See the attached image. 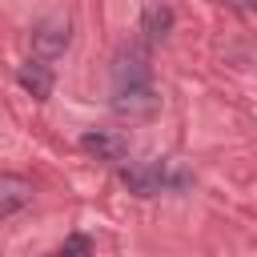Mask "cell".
<instances>
[{
    "label": "cell",
    "instance_id": "obj_1",
    "mask_svg": "<svg viewBox=\"0 0 257 257\" xmlns=\"http://www.w3.org/2000/svg\"><path fill=\"white\" fill-rule=\"evenodd\" d=\"M120 185L133 197H161V193H181L193 185V177L185 169H177L173 161H141V165H124L120 169Z\"/></svg>",
    "mask_w": 257,
    "mask_h": 257
},
{
    "label": "cell",
    "instance_id": "obj_2",
    "mask_svg": "<svg viewBox=\"0 0 257 257\" xmlns=\"http://www.w3.org/2000/svg\"><path fill=\"white\" fill-rule=\"evenodd\" d=\"M112 112L120 120H153L161 112V92L153 88V80L145 84H112Z\"/></svg>",
    "mask_w": 257,
    "mask_h": 257
},
{
    "label": "cell",
    "instance_id": "obj_3",
    "mask_svg": "<svg viewBox=\"0 0 257 257\" xmlns=\"http://www.w3.org/2000/svg\"><path fill=\"white\" fill-rule=\"evenodd\" d=\"M72 44V24L64 16H44L36 28H32V52L40 60H56L64 48Z\"/></svg>",
    "mask_w": 257,
    "mask_h": 257
},
{
    "label": "cell",
    "instance_id": "obj_4",
    "mask_svg": "<svg viewBox=\"0 0 257 257\" xmlns=\"http://www.w3.org/2000/svg\"><path fill=\"white\" fill-rule=\"evenodd\" d=\"M145 80H153L149 52L137 48V44H124V48L112 56V84H145Z\"/></svg>",
    "mask_w": 257,
    "mask_h": 257
},
{
    "label": "cell",
    "instance_id": "obj_5",
    "mask_svg": "<svg viewBox=\"0 0 257 257\" xmlns=\"http://www.w3.org/2000/svg\"><path fill=\"white\" fill-rule=\"evenodd\" d=\"M16 80H20V88H24L32 100H48V96H52V84H56L52 64H48V60H40V56L24 60V64L16 68Z\"/></svg>",
    "mask_w": 257,
    "mask_h": 257
},
{
    "label": "cell",
    "instance_id": "obj_6",
    "mask_svg": "<svg viewBox=\"0 0 257 257\" xmlns=\"http://www.w3.org/2000/svg\"><path fill=\"white\" fill-rule=\"evenodd\" d=\"M32 197H36V189H32L28 177H20V173H0V221L12 217V213H20V209H28Z\"/></svg>",
    "mask_w": 257,
    "mask_h": 257
},
{
    "label": "cell",
    "instance_id": "obj_7",
    "mask_svg": "<svg viewBox=\"0 0 257 257\" xmlns=\"http://www.w3.org/2000/svg\"><path fill=\"white\" fill-rule=\"evenodd\" d=\"M80 149L88 153V157H96V161H104V165H120L124 161V137H116V133H104V128H92V133H84L80 137Z\"/></svg>",
    "mask_w": 257,
    "mask_h": 257
},
{
    "label": "cell",
    "instance_id": "obj_8",
    "mask_svg": "<svg viewBox=\"0 0 257 257\" xmlns=\"http://www.w3.org/2000/svg\"><path fill=\"white\" fill-rule=\"evenodd\" d=\"M173 24H177V12H173L169 4H161V0L145 4V12H141V32H145L149 40H165V36L173 32Z\"/></svg>",
    "mask_w": 257,
    "mask_h": 257
},
{
    "label": "cell",
    "instance_id": "obj_9",
    "mask_svg": "<svg viewBox=\"0 0 257 257\" xmlns=\"http://www.w3.org/2000/svg\"><path fill=\"white\" fill-rule=\"evenodd\" d=\"M48 257H60V253H48Z\"/></svg>",
    "mask_w": 257,
    "mask_h": 257
}]
</instances>
